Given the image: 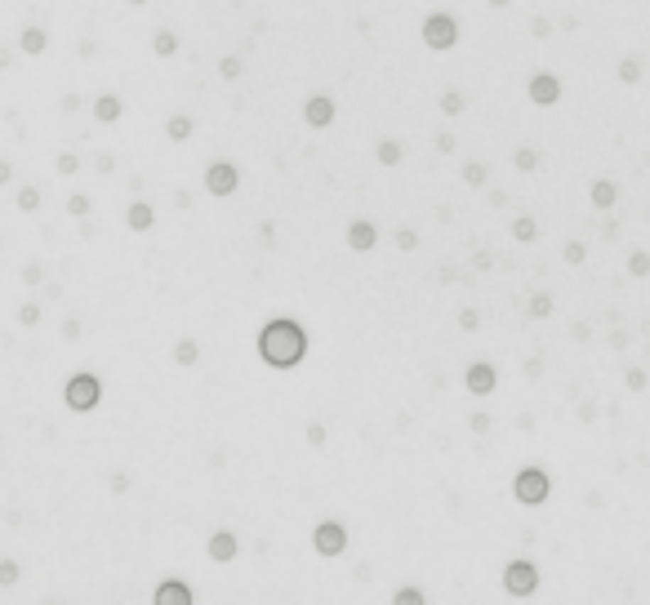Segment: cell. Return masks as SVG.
Returning a JSON list of instances; mask_svg holds the SVG:
<instances>
[{"mask_svg":"<svg viewBox=\"0 0 650 605\" xmlns=\"http://www.w3.org/2000/svg\"><path fill=\"white\" fill-rule=\"evenodd\" d=\"M308 445H325V423H316V418L308 423Z\"/></svg>","mask_w":650,"mask_h":605,"instance_id":"7bdbcfd3","label":"cell"},{"mask_svg":"<svg viewBox=\"0 0 650 605\" xmlns=\"http://www.w3.org/2000/svg\"><path fill=\"white\" fill-rule=\"evenodd\" d=\"M548 494H553V481H548L543 467L530 463V467H521V472L512 476V498L521 503V508H539Z\"/></svg>","mask_w":650,"mask_h":605,"instance_id":"3957f363","label":"cell"},{"mask_svg":"<svg viewBox=\"0 0 650 605\" xmlns=\"http://www.w3.org/2000/svg\"><path fill=\"white\" fill-rule=\"evenodd\" d=\"M125 116V103L116 94H103V98H94V121L98 125H116Z\"/></svg>","mask_w":650,"mask_h":605,"instance_id":"9a60e30c","label":"cell"},{"mask_svg":"<svg viewBox=\"0 0 650 605\" xmlns=\"http://www.w3.org/2000/svg\"><path fill=\"white\" fill-rule=\"evenodd\" d=\"M67 214H72V218H90V196H85V192H72V196H67Z\"/></svg>","mask_w":650,"mask_h":605,"instance_id":"f546056e","label":"cell"},{"mask_svg":"<svg viewBox=\"0 0 650 605\" xmlns=\"http://www.w3.org/2000/svg\"><path fill=\"white\" fill-rule=\"evenodd\" d=\"M628 276H650V254L646 249H632L628 254Z\"/></svg>","mask_w":650,"mask_h":605,"instance_id":"83f0119b","label":"cell"},{"mask_svg":"<svg viewBox=\"0 0 650 605\" xmlns=\"http://www.w3.org/2000/svg\"><path fill=\"white\" fill-rule=\"evenodd\" d=\"M392 601H396V605H423V601H428V596H423V592H419V587H401V592H396V596H392Z\"/></svg>","mask_w":650,"mask_h":605,"instance_id":"e575fe53","label":"cell"},{"mask_svg":"<svg viewBox=\"0 0 650 605\" xmlns=\"http://www.w3.org/2000/svg\"><path fill=\"white\" fill-rule=\"evenodd\" d=\"M63 339H67V343L80 339V321H76V316H67V321H63Z\"/></svg>","mask_w":650,"mask_h":605,"instance_id":"ee69618b","label":"cell"},{"mask_svg":"<svg viewBox=\"0 0 650 605\" xmlns=\"http://www.w3.org/2000/svg\"><path fill=\"white\" fill-rule=\"evenodd\" d=\"M18 49H23V54H45V49H49V36H45L40 27H23Z\"/></svg>","mask_w":650,"mask_h":605,"instance_id":"ac0fdd59","label":"cell"},{"mask_svg":"<svg viewBox=\"0 0 650 605\" xmlns=\"http://www.w3.org/2000/svg\"><path fill=\"white\" fill-rule=\"evenodd\" d=\"M468 427H472L477 436H486V432H490V414H486V410H477V414L468 418Z\"/></svg>","mask_w":650,"mask_h":605,"instance_id":"f35d334b","label":"cell"},{"mask_svg":"<svg viewBox=\"0 0 650 605\" xmlns=\"http://www.w3.org/2000/svg\"><path fill=\"white\" fill-rule=\"evenodd\" d=\"M486 5H490V9H508V5H512V0H486Z\"/></svg>","mask_w":650,"mask_h":605,"instance_id":"681fc988","label":"cell"},{"mask_svg":"<svg viewBox=\"0 0 650 605\" xmlns=\"http://www.w3.org/2000/svg\"><path fill=\"white\" fill-rule=\"evenodd\" d=\"M192 129H196V121H192V116H170V121H165V133H170V143H188L192 138Z\"/></svg>","mask_w":650,"mask_h":605,"instance_id":"e0dca14e","label":"cell"},{"mask_svg":"<svg viewBox=\"0 0 650 605\" xmlns=\"http://www.w3.org/2000/svg\"><path fill=\"white\" fill-rule=\"evenodd\" d=\"M58 107H63V111H76V107H80V98H76V94H63V103H58Z\"/></svg>","mask_w":650,"mask_h":605,"instance_id":"7dc6e473","label":"cell"},{"mask_svg":"<svg viewBox=\"0 0 650 605\" xmlns=\"http://www.w3.org/2000/svg\"><path fill=\"white\" fill-rule=\"evenodd\" d=\"M526 316H535V321H543V316H553V298L548 294H535L526 302Z\"/></svg>","mask_w":650,"mask_h":605,"instance_id":"4316f807","label":"cell"},{"mask_svg":"<svg viewBox=\"0 0 650 605\" xmlns=\"http://www.w3.org/2000/svg\"><path fill=\"white\" fill-rule=\"evenodd\" d=\"M40 321V302H23L18 307V325H36Z\"/></svg>","mask_w":650,"mask_h":605,"instance_id":"d590c367","label":"cell"},{"mask_svg":"<svg viewBox=\"0 0 650 605\" xmlns=\"http://www.w3.org/2000/svg\"><path fill=\"white\" fill-rule=\"evenodd\" d=\"M463 388H468L472 396H490V392L499 388L494 365H490V361H472L468 369H463Z\"/></svg>","mask_w":650,"mask_h":605,"instance_id":"ba28073f","label":"cell"},{"mask_svg":"<svg viewBox=\"0 0 650 605\" xmlns=\"http://www.w3.org/2000/svg\"><path fill=\"white\" fill-rule=\"evenodd\" d=\"M379 245V227L370 218H357V223H347V249H357V254H370Z\"/></svg>","mask_w":650,"mask_h":605,"instance_id":"8fae6325","label":"cell"},{"mask_svg":"<svg viewBox=\"0 0 650 605\" xmlns=\"http://www.w3.org/2000/svg\"><path fill=\"white\" fill-rule=\"evenodd\" d=\"M437 151H455V133H450V129L437 133Z\"/></svg>","mask_w":650,"mask_h":605,"instance_id":"bcb514c9","label":"cell"},{"mask_svg":"<svg viewBox=\"0 0 650 605\" xmlns=\"http://www.w3.org/2000/svg\"><path fill=\"white\" fill-rule=\"evenodd\" d=\"M23 280H27V285H40V280H45V267H40V263H27V267H23Z\"/></svg>","mask_w":650,"mask_h":605,"instance_id":"60d3db41","label":"cell"},{"mask_svg":"<svg viewBox=\"0 0 650 605\" xmlns=\"http://www.w3.org/2000/svg\"><path fill=\"white\" fill-rule=\"evenodd\" d=\"M414 245H419V231H414V227H401V231H396V249H406V254H410Z\"/></svg>","mask_w":650,"mask_h":605,"instance_id":"8d00e7d4","label":"cell"},{"mask_svg":"<svg viewBox=\"0 0 650 605\" xmlns=\"http://www.w3.org/2000/svg\"><path fill=\"white\" fill-rule=\"evenodd\" d=\"M303 121H308V129H330V125H335V98L312 94L303 103Z\"/></svg>","mask_w":650,"mask_h":605,"instance_id":"9c48e42d","label":"cell"},{"mask_svg":"<svg viewBox=\"0 0 650 605\" xmlns=\"http://www.w3.org/2000/svg\"><path fill=\"white\" fill-rule=\"evenodd\" d=\"M423 45L437 49V54L455 49L459 45V18H455V13H445V9L428 13V18H423Z\"/></svg>","mask_w":650,"mask_h":605,"instance_id":"277c9868","label":"cell"},{"mask_svg":"<svg viewBox=\"0 0 650 605\" xmlns=\"http://www.w3.org/2000/svg\"><path fill=\"white\" fill-rule=\"evenodd\" d=\"M588 196H592V205H597V209H610L614 200H619V187H614L610 178H597L592 187H588Z\"/></svg>","mask_w":650,"mask_h":605,"instance_id":"2e32d148","label":"cell"},{"mask_svg":"<svg viewBox=\"0 0 650 605\" xmlns=\"http://www.w3.org/2000/svg\"><path fill=\"white\" fill-rule=\"evenodd\" d=\"M619 80H624V85H637V80H641V62L637 58H624L619 62Z\"/></svg>","mask_w":650,"mask_h":605,"instance_id":"1f68e13d","label":"cell"},{"mask_svg":"<svg viewBox=\"0 0 650 605\" xmlns=\"http://www.w3.org/2000/svg\"><path fill=\"white\" fill-rule=\"evenodd\" d=\"M174 361H178L183 369H192L196 361H201V347H196V339H178V343H174Z\"/></svg>","mask_w":650,"mask_h":605,"instance_id":"44dd1931","label":"cell"},{"mask_svg":"<svg viewBox=\"0 0 650 605\" xmlns=\"http://www.w3.org/2000/svg\"><path fill=\"white\" fill-rule=\"evenodd\" d=\"M504 592L508 596H535L539 592V565L535 561H508L504 565Z\"/></svg>","mask_w":650,"mask_h":605,"instance_id":"5b68a950","label":"cell"},{"mask_svg":"<svg viewBox=\"0 0 650 605\" xmlns=\"http://www.w3.org/2000/svg\"><path fill=\"white\" fill-rule=\"evenodd\" d=\"M63 400H67V410H72V414H90L98 400H103V378H98V374H85V369H80V374L67 378V388H63Z\"/></svg>","mask_w":650,"mask_h":605,"instance_id":"7a4b0ae2","label":"cell"},{"mask_svg":"<svg viewBox=\"0 0 650 605\" xmlns=\"http://www.w3.org/2000/svg\"><path fill=\"white\" fill-rule=\"evenodd\" d=\"M374 160L383 165V170H396V165H401V143H396V138H383L374 147Z\"/></svg>","mask_w":650,"mask_h":605,"instance_id":"d6986e66","label":"cell"},{"mask_svg":"<svg viewBox=\"0 0 650 605\" xmlns=\"http://www.w3.org/2000/svg\"><path fill=\"white\" fill-rule=\"evenodd\" d=\"M530 36H539V40H543V36H553V23H548L543 13H539V18H530Z\"/></svg>","mask_w":650,"mask_h":605,"instance_id":"ab89813d","label":"cell"},{"mask_svg":"<svg viewBox=\"0 0 650 605\" xmlns=\"http://www.w3.org/2000/svg\"><path fill=\"white\" fill-rule=\"evenodd\" d=\"M512 165H516L521 174H535V170H539V151H535V147H516V151H512Z\"/></svg>","mask_w":650,"mask_h":605,"instance_id":"7402d4cb","label":"cell"},{"mask_svg":"<svg viewBox=\"0 0 650 605\" xmlns=\"http://www.w3.org/2000/svg\"><path fill=\"white\" fill-rule=\"evenodd\" d=\"M9 178H13V165H9V160H0V182H9Z\"/></svg>","mask_w":650,"mask_h":605,"instance_id":"c3c4849f","label":"cell"},{"mask_svg":"<svg viewBox=\"0 0 650 605\" xmlns=\"http://www.w3.org/2000/svg\"><path fill=\"white\" fill-rule=\"evenodd\" d=\"M624 383H628V392H646V369H628V374H624Z\"/></svg>","mask_w":650,"mask_h":605,"instance_id":"74e56055","label":"cell"},{"mask_svg":"<svg viewBox=\"0 0 650 605\" xmlns=\"http://www.w3.org/2000/svg\"><path fill=\"white\" fill-rule=\"evenodd\" d=\"M561 258H565V263H570V267H579L583 258H588V245H583V241H565V249H561Z\"/></svg>","mask_w":650,"mask_h":605,"instance_id":"f1b7e54d","label":"cell"},{"mask_svg":"<svg viewBox=\"0 0 650 605\" xmlns=\"http://www.w3.org/2000/svg\"><path fill=\"white\" fill-rule=\"evenodd\" d=\"M125 490H129V476L116 472V476H112V494H125Z\"/></svg>","mask_w":650,"mask_h":605,"instance_id":"f6af8a7d","label":"cell"},{"mask_svg":"<svg viewBox=\"0 0 650 605\" xmlns=\"http://www.w3.org/2000/svg\"><path fill=\"white\" fill-rule=\"evenodd\" d=\"M152 54H156V58H174V54H178V36H174L170 27H161L156 36H152Z\"/></svg>","mask_w":650,"mask_h":605,"instance_id":"ffe728a7","label":"cell"},{"mask_svg":"<svg viewBox=\"0 0 650 605\" xmlns=\"http://www.w3.org/2000/svg\"><path fill=\"white\" fill-rule=\"evenodd\" d=\"M463 107H468V98H463L459 89H445V94H441V111H445V116H463Z\"/></svg>","mask_w":650,"mask_h":605,"instance_id":"d4e9b609","label":"cell"},{"mask_svg":"<svg viewBox=\"0 0 650 605\" xmlns=\"http://www.w3.org/2000/svg\"><path fill=\"white\" fill-rule=\"evenodd\" d=\"M561 98V80L553 72H539V76H530V103L535 107H553Z\"/></svg>","mask_w":650,"mask_h":605,"instance_id":"30bf717a","label":"cell"},{"mask_svg":"<svg viewBox=\"0 0 650 605\" xmlns=\"http://www.w3.org/2000/svg\"><path fill=\"white\" fill-rule=\"evenodd\" d=\"M477 325H481V316H477L472 307H463V312H459V329H468V334H472Z\"/></svg>","mask_w":650,"mask_h":605,"instance_id":"b9f144b4","label":"cell"},{"mask_svg":"<svg viewBox=\"0 0 650 605\" xmlns=\"http://www.w3.org/2000/svg\"><path fill=\"white\" fill-rule=\"evenodd\" d=\"M237 187H241V170L232 160H214L205 170V192L210 196H232Z\"/></svg>","mask_w":650,"mask_h":605,"instance_id":"52a82bcc","label":"cell"},{"mask_svg":"<svg viewBox=\"0 0 650 605\" xmlns=\"http://www.w3.org/2000/svg\"><path fill=\"white\" fill-rule=\"evenodd\" d=\"M205 552H210L214 561H232L241 552V543H237V534H232V530H214L210 543H205Z\"/></svg>","mask_w":650,"mask_h":605,"instance_id":"4fadbf2b","label":"cell"},{"mask_svg":"<svg viewBox=\"0 0 650 605\" xmlns=\"http://www.w3.org/2000/svg\"><path fill=\"white\" fill-rule=\"evenodd\" d=\"M259 356L263 365L272 369H298L308 356V334L298 321H290V316H276V321H268L259 329Z\"/></svg>","mask_w":650,"mask_h":605,"instance_id":"6da1fadb","label":"cell"},{"mask_svg":"<svg viewBox=\"0 0 650 605\" xmlns=\"http://www.w3.org/2000/svg\"><path fill=\"white\" fill-rule=\"evenodd\" d=\"M40 196H45V192L31 187V182H27V187H18V209H23V214H36V209H40Z\"/></svg>","mask_w":650,"mask_h":605,"instance_id":"603a6c76","label":"cell"},{"mask_svg":"<svg viewBox=\"0 0 650 605\" xmlns=\"http://www.w3.org/2000/svg\"><path fill=\"white\" fill-rule=\"evenodd\" d=\"M152 605H192V587L178 579H161L152 592Z\"/></svg>","mask_w":650,"mask_h":605,"instance_id":"7c38bea8","label":"cell"},{"mask_svg":"<svg viewBox=\"0 0 650 605\" xmlns=\"http://www.w3.org/2000/svg\"><path fill=\"white\" fill-rule=\"evenodd\" d=\"M512 236H516V241H535V236H539V223H535L530 214H521V218L512 223Z\"/></svg>","mask_w":650,"mask_h":605,"instance_id":"cb8c5ba5","label":"cell"},{"mask_svg":"<svg viewBox=\"0 0 650 605\" xmlns=\"http://www.w3.org/2000/svg\"><path fill=\"white\" fill-rule=\"evenodd\" d=\"M18 579H23V565L9 561V557H0V587H13Z\"/></svg>","mask_w":650,"mask_h":605,"instance_id":"484cf974","label":"cell"},{"mask_svg":"<svg viewBox=\"0 0 650 605\" xmlns=\"http://www.w3.org/2000/svg\"><path fill=\"white\" fill-rule=\"evenodd\" d=\"M129 5H147V0H129Z\"/></svg>","mask_w":650,"mask_h":605,"instance_id":"f907efd6","label":"cell"},{"mask_svg":"<svg viewBox=\"0 0 650 605\" xmlns=\"http://www.w3.org/2000/svg\"><path fill=\"white\" fill-rule=\"evenodd\" d=\"M125 227L129 231H152L156 227V209L147 205V200H134V205L125 209Z\"/></svg>","mask_w":650,"mask_h":605,"instance_id":"5bb4252c","label":"cell"},{"mask_svg":"<svg viewBox=\"0 0 650 605\" xmlns=\"http://www.w3.org/2000/svg\"><path fill=\"white\" fill-rule=\"evenodd\" d=\"M241 72H245V62H241V58H237V54H227V58H223V62H219V76H223V80H237V76H241Z\"/></svg>","mask_w":650,"mask_h":605,"instance_id":"d6a6232c","label":"cell"},{"mask_svg":"<svg viewBox=\"0 0 650 605\" xmlns=\"http://www.w3.org/2000/svg\"><path fill=\"white\" fill-rule=\"evenodd\" d=\"M54 165H58V174L67 178V174H76V170H80V156H76V151H63V156H58Z\"/></svg>","mask_w":650,"mask_h":605,"instance_id":"836d02e7","label":"cell"},{"mask_svg":"<svg viewBox=\"0 0 650 605\" xmlns=\"http://www.w3.org/2000/svg\"><path fill=\"white\" fill-rule=\"evenodd\" d=\"M463 182H468V187H481V182H486V165L468 160V165H463Z\"/></svg>","mask_w":650,"mask_h":605,"instance_id":"4dcf8cb0","label":"cell"},{"mask_svg":"<svg viewBox=\"0 0 650 605\" xmlns=\"http://www.w3.org/2000/svg\"><path fill=\"white\" fill-rule=\"evenodd\" d=\"M312 547H316V557H343L347 530L339 525V520H321V525L312 530Z\"/></svg>","mask_w":650,"mask_h":605,"instance_id":"8992f818","label":"cell"}]
</instances>
